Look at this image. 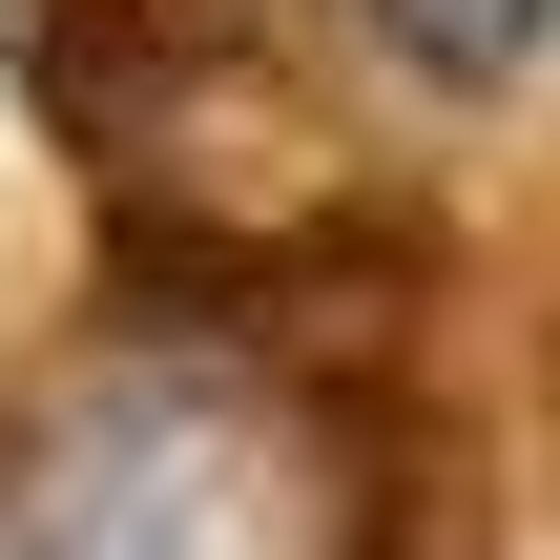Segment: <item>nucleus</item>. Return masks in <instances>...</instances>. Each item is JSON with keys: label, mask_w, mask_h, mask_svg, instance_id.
<instances>
[{"label": "nucleus", "mask_w": 560, "mask_h": 560, "mask_svg": "<svg viewBox=\"0 0 560 560\" xmlns=\"http://www.w3.org/2000/svg\"><path fill=\"white\" fill-rule=\"evenodd\" d=\"M0 560H312V478L229 374H83L0 436Z\"/></svg>", "instance_id": "obj_1"}]
</instances>
